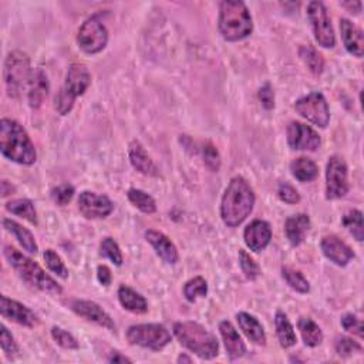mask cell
I'll return each mask as SVG.
<instances>
[{
  "label": "cell",
  "mask_w": 364,
  "mask_h": 364,
  "mask_svg": "<svg viewBox=\"0 0 364 364\" xmlns=\"http://www.w3.org/2000/svg\"><path fill=\"white\" fill-rule=\"evenodd\" d=\"M118 300L126 310L137 313V315H144L148 310V303L144 296H141L134 289L123 285L118 289Z\"/></svg>",
  "instance_id": "obj_26"
},
{
  "label": "cell",
  "mask_w": 364,
  "mask_h": 364,
  "mask_svg": "<svg viewBox=\"0 0 364 364\" xmlns=\"http://www.w3.org/2000/svg\"><path fill=\"white\" fill-rule=\"evenodd\" d=\"M146 239L150 242L157 255L163 259L164 262L170 265H175L179 260V255L177 251V247L172 244L171 239L164 235L163 232H158L154 229H150L146 232Z\"/></svg>",
  "instance_id": "obj_19"
},
{
  "label": "cell",
  "mask_w": 364,
  "mask_h": 364,
  "mask_svg": "<svg viewBox=\"0 0 364 364\" xmlns=\"http://www.w3.org/2000/svg\"><path fill=\"white\" fill-rule=\"evenodd\" d=\"M114 209L113 202L106 195L84 191L78 196V211L87 219L107 218Z\"/></svg>",
  "instance_id": "obj_13"
},
{
  "label": "cell",
  "mask_w": 364,
  "mask_h": 364,
  "mask_svg": "<svg viewBox=\"0 0 364 364\" xmlns=\"http://www.w3.org/2000/svg\"><path fill=\"white\" fill-rule=\"evenodd\" d=\"M282 276H283V279L286 280L288 285L292 289H295L296 292H299V293H309V291H310L309 282L299 271H295V269H292L289 266H283L282 268Z\"/></svg>",
  "instance_id": "obj_34"
},
{
  "label": "cell",
  "mask_w": 364,
  "mask_h": 364,
  "mask_svg": "<svg viewBox=\"0 0 364 364\" xmlns=\"http://www.w3.org/2000/svg\"><path fill=\"white\" fill-rule=\"evenodd\" d=\"M70 308L80 317H83L89 321H93V323H95V325H98L101 328H106L111 332L115 330V323L111 319V316L100 305H97L95 302L73 300L70 303Z\"/></svg>",
  "instance_id": "obj_15"
},
{
  "label": "cell",
  "mask_w": 364,
  "mask_h": 364,
  "mask_svg": "<svg viewBox=\"0 0 364 364\" xmlns=\"http://www.w3.org/2000/svg\"><path fill=\"white\" fill-rule=\"evenodd\" d=\"M174 334L179 343L201 359H214L219 354L216 337L196 321H178L174 325Z\"/></svg>",
  "instance_id": "obj_5"
},
{
  "label": "cell",
  "mask_w": 364,
  "mask_h": 364,
  "mask_svg": "<svg viewBox=\"0 0 364 364\" xmlns=\"http://www.w3.org/2000/svg\"><path fill=\"white\" fill-rule=\"evenodd\" d=\"M308 16L312 23L317 43L325 49L334 47L336 36L332 26V20L328 14L325 5L321 2H310L308 5Z\"/></svg>",
  "instance_id": "obj_11"
},
{
  "label": "cell",
  "mask_w": 364,
  "mask_h": 364,
  "mask_svg": "<svg viewBox=\"0 0 364 364\" xmlns=\"http://www.w3.org/2000/svg\"><path fill=\"white\" fill-rule=\"evenodd\" d=\"M219 32L228 42H238L253 30L251 13L240 0H225L219 6Z\"/></svg>",
  "instance_id": "obj_4"
},
{
  "label": "cell",
  "mask_w": 364,
  "mask_h": 364,
  "mask_svg": "<svg viewBox=\"0 0 364 364\" xmlns=\"http://www.w3.org/2000/svg\"><path fill=\"white\" fill-rule=\"evenodd\" d=\"M0 345H2V350L9 359H13L19 353L16 341L6 326H2V330H0Z\"/></svg>",
  "instance_id": "obj_44"
},
{
  "label": "cell",
  "mask_w": 364,
  "mask_h": 364,
  "mask_svg": "<svg viewBox=\"0 0 364 364\" xmlns=\"http://www.w3.org/2000/svg\"><path fill=\"white\" fill-rule=\"evenodd\" d=\"M91 84V74L84 65L74 63L70 66L66 82L54 98V107L60 115H67L78 95H83Z\"/></svg>",
  "instance_id": "obj_6"
},
{
  "label": "cell",
  "mask_w": 364,
  "mask_h": 364,
  "mask_svg": "<svg viewBox=\"0 0 364 364\" xmlns=\"http://www.w3.org/2000/svg\"><path fill=\"white\" fill-rule=\"evenodd\" d=\"M340 32H341V38H343V43H345L346 50L356 57H361L363 50H364V40H363L361 30L357 26H354L350 20L341 19Z\"/></svg>",
  "instance_id": "obj_22"
},
{
  "label": "cell",
  "mask_w": 364,
  "mask_h": 364,
  "mask_svg": "<svg viewBox=\"0 0 364 364\" xmlns=\"http://www.w3.org/2000/svg\"><path fill=\"white\" fill-rule=\"evenodd\" d=\"M78 47L87 54L103 52L109 43V30L97 16L87 19L77 34Z\"/></svg>",
  "instance_id": "obj_9"
},
{
  "label": "cell",
  "mask_w": 364,
  "mask_h": 364,
  "mask_svg": "<svg viewBox=\"0 0 364 364\" xmlns=\"http://www.w3.org/2000/svg\"><path fill=\"white\" fill-rule=\"evenodd\" d=\"M3 253L9 262V265L27 283L29 286L49 295H62L63 292L62 286H60L52 276H49L42 269V266L36 264L33 259H30L29 256H26L25 253L17 251L10 245L5 247Z\"/></svg>",
  "instance_id": "obj_3"
},
{
  "label": "cell",
  "mask_w": 364,
  "mask_h": 364,
  "mask_svg": "<svg viewBox=\"0 0 364 364\" xmlns=\"http://www.w3.org/2000/svg\"><path fill=\"white\" fill-rule=\"evenodd\" d=\"M343 225L345 228L359 240L361 242L364 239V225H363V214L357 209L349 211L345 216H343Z\"/></svg>",
  "instance_id": "obj_35"
},
{
  "label": "cell",
  "mask_w": 364,
  "mask_h": 364,
  "mask_svg": "<svg viewBox=\"0 0 364 364\" xmlns=\"http://www.w3.org/2000/svg\"><path fill=\"white\" fill-rule=\"evenodd\" d=\"M336 352L340 357H350L356 353H361L363 348L350 337H337L336 339Z\"/></svg>",
  "instance_id": "obj_40"
},
{
  "label": "cell",
  "mask_w": 364,
  "mask_h": 364,
  "mask_svg": "<svg viewBox=\"0 0 364 364\" xmlns=\"http://www.w3.org/2000/svg\"><path fill=\"white\" fill-rule=\"evenodd\" d=\"M277 195L283 202H286V204H291V205L297 204V202L300 201L299 192L296 191V188H293L291 184H288V182H282V184L279 185Z\"/></svg>",
  "instance_id": "obj_45"
},
{
  "label": "cell",
  "mask_w": 364,
  "mask_h": 364,
  "mask_svg": "<svg viewBox=\"0 0 364 364\" xmlns=\"http://www.w3.org/2000/svg\"><path fill=\"white\" fill-rule=\"evenodd\" d=\"M239 265H240L242 272L245 273L247 279L255 280L259 277V275H260L259 265L251 258V255L244 249L239 251Z\"/></svg>",
  "instance_id": "obj_38"
},
{
  "label": "cell",
  "mask_w": 364,
  "mask_h": 364,
  "mask_svg": "<svg viewBox=\"0 0 364 364\" xmlns=\"http://www.w3.org/2000/svg\"><path fill=\"white\" fill-rule=\"evenodd\" d=\"M128 199L131 204L139 209L141 212L144 214H154L157 211V204L151 195H148L147 192L141 191V190H137V188H131L127 194Z\"/></svg>",
  "instance_id": "obj_33"
},
{
  "label": "cell",
  "mask_w": 364,
  "mask_h": 364,
  "mask_svg": "<svg viewBox=\"0 0 364 364\" xmlns=\"http://www.w3.org/2000/svg\"><path fill=\"white\" fill-rule=\"evenodd\" d=\"M258 95H259L262 106H264L266 110H272L275 107V93L269 83L265 84L264 87H260Z\"/></svg>",
  "instance_id": "obj_47"
},
{
  "label": "cell",
  "mask_w": 364,
  "mask_h": 364,
  "mask_svg": "<svg viewBox=\"0 0 364 364\" xmlns=\"http://www.w3.org/2000/svg\"><path fill=\"white\" fill-rule=\"evenodd\" d=\"M97 279L103 286H109L111 285V280H113V275L111 271L106 266V265H100L97 268Z\"/></svg>",
  "instance_id": "obj_48"
},
{
  "label": "cell",
  "mask_w": 364,
  "mask_h": 364,
  "mask_svg": "<svg viewBox=\"0 0 364 364\" xmlns=\"http://www.w3.org/2000/svg\"><path fill=\"white\" fill-rule=\"evenodd\" d=\"M14 191H16V188L10 184L9 181H6V179L2 181V196H3V198L12 195Z\"/></svg>",
  "instance_id": "obj_50"
},
{
  "label": "cell",
  "mask_w": 364,
  "mask_h": 364,
  "mask_svg": "<svg viewBox=\"0 0 364 364\" xmlns=\"http://www.w3.org/2000/svg\"><path fill=\"white\" fill-rule=\"evenodd\" d=\"M321 251L337 266H346L354 258L352 248L334 235L325 236L321 240Z\"/></svg>",
  "instance_id": "obj_17"
},
{
  "label": "cell",
  "mask_w": 364,
  "mask_h": 364,
  "mask_svg": "<svg viewBox=\"0 0 364 364\" xmlns=\"http://www.w3.org/2000/svg\"><path fill=\"white\" fill-rule=\"evenodd\" d=\"M0 313L5 319L14 321L20 326L34 328L38 323V317L33 310L22 305V303L9 299L8 296L0 297Z\"/></svg>",
  "instance_id": "obj_16"
},
{
  "label": "cell",
  "mask_w": 364,
  "mask_h": 364,
  "mask_svg": "<svg viewBox=\"0 0 364 364\" xmlns=\"http://www.w3.org/2000/svg\"><path fill=\"white\" fill-rule=\"evenodd\" d=\"M299 56L315 76L321 74L323 69H325V60H323V56L313 46H302L299 49Z\"/></svg>",
  "instance_id": "obj_32"
},
{
  "label": "cell",
  "mask_w": 364,
  "mask_h": 364,
  "mask_svg": "<svg viewBox=\"0 0 364 364\" xmlns=\"http://www.w3.org/2000/svg\"><path fill=\"white\" fill-rule=\"evenodd\" d=\"M275 326H276V333L277 339L280 341V346L289 349L296 345L297 337L295 333V329L292 326V323L289 321L288 316L283 312H277L275 316Z\"/></svg>",
  "instance_id": "obj_28"
},
{
  "label": "cell",
  "mask_w": 364,
  "mask_h": 364,
  "mask_svg": "<svg viewBox=\"0 0 364 364\" xmlns=\"http://www.w3.org/2000/svg\"><path fill=\"white\" fill-rule=\"evenodd\" d=\"M207 293H208V283L201 276L188 280L184 286V296L188 302H195L198 297H205Z\"/></svg>",
  "instance_id": "obj_36"
},
{
  "label": "cell",
  "mask_w": 364,
  "mask_h": 364,
  "mask_svg": "<svg viewBox=\"0 0 364 364\" xmlns=\"http://www.w3.org/2000/svg\"><path fill=\"white\" fill-rule=\"evenodd\" d=\"M288 143L293 150L316 151L320 147V137L312 127L293 121L288 127Z\"/></svg>",
  "instance_id": "obj_14"
},
{
  "label": "cell",
  "mask_w": 364,
  "mask_h": 364,
  "mask_svg": "<svg viewBox=\"0 0 364 364\" xmlns=\"http://www.w3.org/2000/svg\"><path fill=\"white\" fill-rule=\"evenodd\" d=\"M100 255L109 258L117 266L123 265V253H121L118 244L113 238L103 239V242H101V245H100Z\"/></svg>",
  "instance_id": "obj_37"
},
{
  "label": "cell",
  "mask_w": 364,
  "mask_h": 364,
  "mask_svg": "<svg viewBox=\"0 0 364 364\" xmlns=\"http://www.w3.org/2000/svg\"><path fill=\"white\" fill-rule=\"evenodd\" d=\"M310 229V218L305 214H297L288 218L285 224V232L293 247H299L305 240L306 234Z\"/></svg>",
  "instance_id": "obj_25"
},
{
  "label": "cell",
  "mask_w": 364,
  "mask_h": 364,
  "mask_svg": "<svg viewBox=\"0 0 364 364\" xmlns=\"http://www.w3.org/2000/svg\"><path fill=\"white\" fill-rule=\"evenodd\" d=\"M52 336L54 339V341L57 343L58 346H62L63 349H67V350H76L78 349V341L76 340V337L66 332L65 329L62 328H53L52 329Z\"/></svg>",
  "instance_id": "obj_42"
},
{
  "label": "cell",
  "mask_w": 364,
  "mask_h": 364,
  "mask_svg": "<svg viewBox=\"0 0 364 364\" xmlns=\"http://www.w3.org/2000/svg\"><path fill=\"white\" fill-rule=\"evenodd\" d=\"M247 247L253 252L264 251L272 239V229L266 220L256 219L249 224L244 232Z\"/></svg>",
  "instance_id": "obj_18"
},
{
  "label": "cell",
  "mask_w": 364,
  "mask_h": 364,
  "mask_svg": "<svg viewBox=\"0 0 364 364\" xmlns=\"http://www.w3.org/2000/svg\"><path fill=\"white\" fill-rule=\"evenodd\" d=\"M6 211H9V212H12L20 218H25L33 225H37V212L34 209L33 202L29 199H14V201L8 202Z\"/></svg>",
  "instance_id": "obj_31"
},
{
  "label": "cell",
  "mask_w": 364,
  "mask_h": 364,
  "mask_svg": "<svg viewBox=\"0 0 364 364\" xmlns=\"http://www.w3.org/2000/svg\"><path fill=\"white\" fill-rule=\"evenodd\" d=\"M130 345L151 349L154 352L163 350L171 341V334L163 325H134L127 332Z\"/></svg>",
  "instance_id": "obj_8"
},
{
  "label": "cell",
  "mask_w": 364,
  "mask_h": 364,
  "mask_svg": "<svg viewBox=\"0 0 364 364\" xmlns=\"http://www.w3.org/2000/svg\"><path fill=\"white\" fill-rule=\"evenodd\" d=\"M110 363H131V360L123 354H120L118 352H113L111 356L109 357Z\"/></svg>",
  "instance_id": "obj_49"
},
{
  "label": "cell",
  "mask_w": 364,
  "mask_h": 364,
  "mask_svg": "<svg viewBox=\"0 0 364 364\" xmlns=\"http://www.w3.org/2000/svg\"><path fill=\"white\" fill-rule=\"evenodd\" d=\"M348 164L339 155L329 158L326 168V196L328 199H339L349 192Z\"/></svg>",
  "instance_id": "obj_12"
},
{
  "label": "cell",
  "mask_w": 364,
  "mask_h": 364,
  "mask_svg": "<svg viewBox=\"0 0 364 364\" xmlns=\"http://www.w3.org/2000/svg\"><path fill=\"white\" fill-rule=\"evenodd\" d=\"M255 199L253 190L245 178H232L220 204V216L224 224L229 228L239 227L253 211Z\"/></svg>",
  "instance_id": "obj_1"
},
{
  "label": "cell",
  "mask_w": 364,
  "mask_h": 364,
  "mask_svg": "<svg viewBox=\"0 0 364 364\" xmlns=\"http://www.w3.org/2000/svg\"><path fill=\"white\" fill-rule=\"evenodd\" d=\"M341 6L349 9L352 13L354 12L357 14V13L361 12V6L363 5H361V2H345V3H341Z\"/></svg>",
  "instance_id": "obj_51"
},
{
  "label": "cell",
  "mask_w": 364,
  "mask_h": 364,
  "mask_svg": "<svg viewBox=\"0 0 364 364\" xmlns=\"http://www.w3.org/2000/svg\"><path fill=\"white\" fill-rule=\"evenodd\" d=\"M191 361H192V359L188 357V356H185V354H181L178 357V363H191Z\"/></svg>",
  "instance_id": "obj_52"
},
{
  "label": "cell",
  "mask_w": 364,
  "mask_h": 364,
  "mask_svg": "<svg viewBox=\"0 0 364 364\" xmlns=\"http://www.w3.org/2000/svg\"><path fill=\"white\" fill-rule=\"evenodd\" d=\"M219 330H220L222 339H224V345H225V349L228 352V356L232 360L245 356V353H247L245 343H244V340H242V337L239 336V333L236 332V329L234 328L231 321H227V320L220 321Z\"/></svg>",
  "instance_id": "obj_21"
},
{
  "label": "cell",
  "mask_w": 364,
  "mask_h": 364,
  "mask_svg": "<svg viewBox=\"0 0 364 364\" xmlns=\"http://www.w3.org/2000/svg\"><path fill=\"white\" fill-rule=\"evenodd\" d=\"M295 110L310 123L326 128L330 120V111L328 101L321 93H310L299 98L295 103Z\"/></svg>",
  "instance_id": "obj_10"
},
{
  "label": "cell",
  "mask_w": 364,
  "mask_h": 364,
  "mask_svg": "<svg viewBox=\"0 0 364 364\" xmlns=\"http://www.w3.org/2000/svg\"><path fill=\"white\" fill-rule=\"evenodd\" d=\"M341 326L345 330L357 334L359 337H363V321L357 319L354 315H346L341 319Z\"/></svg>",
  "instance_id": "obj_46"
},
{
  "label": "cell",
  "mask_w": 364,
  "mask_h": 364,
  "mask_svg": "<svg viewBox=\"0 0 364 364\" xmlns=\"http://www.w3.org/2000/svg\"><path fill=\"white\" fill-rule=\"evenodd\" d=\"M45 260H46V264L49 266V269L56 273L57 276L60 277H63V279H67L69 277V271L65 265V262L62 260V258H60L53 249H46L45 251Z\"/></svg>",
  "instance_id": "obj_39"
},
{
  "label": "cell",
  "mask_w": 364,
  "mask_h": 364,
  "mask_svg": "<svg viewBox=\"0 0 364 364\" xmlns=\"http://www.w3.org/2000/svg\"><path fill=\"white\" fill-rule=\"evenodd\" d=\"M128 155H130V161L133 167L144 175H150V177H157L158 168L154 164V161L151 159V157L147 154L146 148L141 146L138 141H133L130 144L128 148Z\"/></svg>",
  "instance_id": "obj_23"
},
{
  "label": "cell",
  "mask_w": 364,
  "mask_h": 364,
  "mask_svg": "<svg viewBox=\"0 0 364 364\" xmlns=\"http://www.w3.org/2000/svg\"><path fill=\"white\" fill-rule=\"evenodd\" d=\"M3 227L6 228V231H9L17 239V242L20 245H22V248L25 251H27L29 253H34V255L37 253V251H38L37 242L29 229H26L25 227L17 224L16 220H12L8 218L3 219Z\"/></svg>",
  "instance_id": "obj_27"
},
{
  "label": "cell",
  "mask_w": 364,
  "mask_h": 364,
  "mask_svg": "<svg viewBox=\"0 0 364 364\" xmlns=\"http://www.w3.org/2000/svg\"><path fill=\"white\" fill-rule=\"evenodd\" d=\"M202 157H204V163L205 166L212 171V172H218L220 168V155L216 150V147L207 141L202 147Z\"/></svg>",
  "instance_id": "obj_41"
},
{
  "label": "cell",
  "mask_w": 364,
  "mask_h": 364,
  "mask_svg": "<svg viewBox=\"0 0 364 364\" xmlns=\"http://www.w3.org/2000/svg\"><path fill=\"white\" fill-rule=\"evenodd\" d=\"M297 328L303 337L305 345L309 348H316L323 341L321 329L309 317H302L297 323Z\"/></svg>",
  "instance_id": "obj_30"
},
{
  "label": "cell",
  "mask_w": 364,
  "mask_h": 364,
  "mask_svg": "<svg viewBox=\"0 0 364 364\" xmlns=\"http://www.w3.org/2000/svg\"><path fill=\"white\" fill-rule=\"evenodd\" d=\"M291 171L300 182H310L319 175V168L310 158L300 157L291 164Z\"/></svg>",
  "instance_id": "obj_29"
},
{
  "label": "cell",
  "mask_w": 364,
  "mask_h": 364,
  "mask_svg": "<svg viewBox=\"0 0 364 364\" xmlns=\"http://www.w3.org/2000/svg\"><path fill=\"white\" fill-rule=\"evenodd\" d=\"M32 67H30V57L20 52L13 50L8 54L5 60V84L9 97L19 98L22 93L27 89L30 77H32Z\"/></svg>",
  "instance_id": "obj_7"
},
{
  "label": "cell",
  "mask_w": 364,
  "mask_h": 364,
  "mask_svg": "<svg viewBox=\"0 0 364 364\" xmlns=\"http://www.w3.org/2000/svg\"><path fill=\"white\" fill-rule=\"evenodd\" d=\"M0 151L20 166H32L37 159L36 148L26 130L10 118L0 121Z\"/></svg>",
  "instance_id": "obj_2"
},
{
  "label": "cell",
  "mask_w": 364,
  "mask_h": 364,
  "mask_svg": "<svg viewBox=\"0 0 364 364\" xmlns=\"http://www.w3.org/2000/svg\"><path fill=\"white\" fill-rule=\"evenodd\" d=\"M236 320L239 323V328L245 333L248 340H251L253 345L265 346L266 345V334L264 326L260 325L259 320L245 312H240L236 315Z\"/></svg>",
  "instance_id": "obj_24"
},
{
  "label": "cell",
  "mask_w": 364,
  "mask_h": 364,
  "mask_svg": "<svg viewBox=\"0 0 364 364\" xmlns=\"http://www.w3.org/2000/svg\"><path fill=\"white\" fill-rule=\"evenodd\" d=\"M74 192H76V190H74L73 185L63 184V185H58L57 188H54L52 191V198H53V201L56 202L57 205L65 207L73 199Z\"/></svg>",
  "instance_id": "obj_43"
},
{
  "label": "cell",
  "mask_w": 364,
  "mask_h": 364,
  "mask_svg": "<svg viewBox=\"0 0 364 364\" xmlns=\"http://www.w3.org/2000/svg\"><path fill=\"white\" fill-rule=\"evenodd\" d=\"M49 78L47 74L42 69H36L32 73L30 82L27 86V97H29V104L32 109L42 107L45 100L49 94Z\"/></svg>",
  "instance_id": "obj_20"
}]
</instances>
